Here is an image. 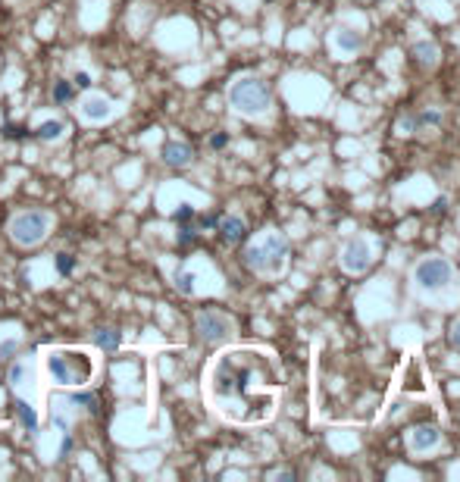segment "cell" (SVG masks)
<instances>
[{
	"mask_svg": "<svg viewBox=\"0 0 460 482\" xmlns=\"http://www.w3.org/2000/svg\"><path fill=\"white\" fill-rule=\"evenodd\" d=\"M285 257H288V241L282 235H266L263 241L251 244L245 250V263L254 269V273H282L285 266Z\"/></svg>",
	"mask_w": 460,
	"mask_h": 482,
	"instance_id": "277c9868",
	"label": "cell"
},
{
	"mask_svg": "<svg viewBox=\"0 0 460 482\" xmlns=\"http://www.w3.org/2000/svg\"><path fill=\"white\" fill-rule=\"evenodd\" d=\"M32 135L38 138V141H60V138L66 135V122H60V119H47V122H41Z\"/></svg>",
	"mask_w": 460,
	"mask_h": 482,
	"instance_id": "4fadbf2b",
	"label": "cell"
},
{
	"mask_svg": "<svg viewBox=\"0 0 460 482\" xmlns=\"http://www.w3.org/2000/svg\"><path fill=\"white\" fill-rule=\"evenodd\" d=\"M16 351H19V342H13V338H10V342H3V344H0V360H10Z\"/></svg>",
	"mask_w": 460,
	"mask_h": 482,
	"instance_id": "4316f807",
	"label": "cell"
},
{
	"mask_svg": "<svg viewBox=\"0 0 460 482\" xmlns=\"http://www.w3.org/2000/svg\"><path fill=\"white\" fill-rule=\"evenodd\" d=\"M191 219H195V207H188V204H182L176 213H172V223H179V225L191 223Z\"/></svg>",
	"mask_w": 460,
	"mask_h": 482,
	"instance_id": "484cf974",
	"label": "cell"
},
{
	"mask_svg": "<svg viewBox=\"0 0 460 482\" xmlns=\"http://www.w3.org/2000/svg\"><path fill=\"white\" fill-rule=\"evenodd\" d=\"M335 44H338L341 50H357V47H360V35H354V31L341 29V31H335Z\"/></svg>",
	"mask_w": 460,
	"mask_h": 482,
	"instance_id": "ac0fdd59",
	"label": "cell"
},
{
	"mask_svg": "<svg viewBox=\"0 0 460 482\" xmlns=\"http://www.w3.org/2000/svg\"><path fill=\"white\" fill-rule=\"evenodd\" d=\"M370 263H372V250L363 238H354V241L345 244V250H341V266H345L347 273H363Z\"/></svg>",
	"mask_w": 460,
	"mask_h": 482,
	"instance_id": "ba28073f",
	"label": "cell"
},
{
	"mask_svg": "<svg viewBox=\"0 0 460 482\" xmlns=\"http://www.w3.org/2000/svg\"><path fill=\"white\" fill-rule=\"evenodd\" d=\"M163 163L172 169H185L195 163V150H191V144H185V141H166L163 144Z\"/></svg>",
	"mask_w": 460,
	"mask_h": 482,
	"instance_id": "8fae6325",
	"label": "cell"
},
{
	"mask_svg": "<svg viewBox=\"0 0 460 482\" xmlns=\"http://www.w3.org/2000/svg\"><path fill=\"white\" fill-rule=\"evenodd\" d=\"M451 342H454V344H457V348H460V319H457V323H454V332H451Z\"/></svg>",
	"mask_w": 460,
	"mask_h": 482,
	"instance_id": "1f68e13d",
	"label": "cell"
},
{
	"mask_svg": "<svg viewBox=\"0 0 460 482\" xmlns=\"http://www.w3.org/2000/svg\"><path fill=\"white\" fill-rule=\"evenodd\" d=\"M195 241H197V229H191L188 223L179 225V244H182V248H188V244H195Z\"/></svg>",
	"mask_w": 460,
	"mask_h": 482,
	"instance_id": "d4e9b609",
	"label": "cell"
},
{
	"mask_svg": "<svg viewBox=\"0 0 460 482\" xmlns=\"http://www.w3.org/2000/svg\"><path fill=\"white\" fill-rule=\"evenodd\" d=\"M72 85H76V88H91V75H88V72H76Z\"/></svg>",
	"mask_w": 460,
	"mask_h": 482,
	"instance_id": "f1b7e54d",
	"label": "cell"
},
{
	"mask_svg": "<svg viewBox=\"0 0 460 482\" xmlns=\"http://www.w3.org/2000/svg\"><path fill=\"white\" fill-rule=\"evenodd\" d=\"M13 410H16V417H19L22 429H28V432H38V413H35V407L28 404V401H16V404H13Z\"/></svg>",
	"mask_w": 460,
	"mask_h": 482,
	"instance_id": "5bb4252c",
	"label": "cell"
},
{
	"mask_svg": "<svg viewBox=\"0 0 460 482\" xmlns=\"http://www.w3.org/2000/svg\"><path fill=\"white\" fill-rule=\"evenodd\" d=\"M51 232V216L44 210H26L19 216L10 219V238H13L19 248H35L41 244Z\"/></svg>",
	"mask_w": 460,
	"mask_h": 482,
	"instance_id": "5b68a950",
	"label": "cell"
},
{
	"mask_svg": "<svg viewBox=\"0 0 460 482\" xmlns=\"http://www.w3.org/2000/svg\"><path fill=\"white\" fill-rule=\"evenodd\" d=\"M426 373H422V363L416 360V357H410L407 363H404V373H401V392L407 394H416V392H426Z\"/></svg>",
	"mask_w": 460,
	"mask_h": 482,
	"instance_id": "30bf717a",
	"label": "cell"
},
{
	"mask_svg": "<svg viewBox=\"0 0 460 482\" xmlns=\"http://www.w3.org/2000/svg\"><path fill=\"white\" fill-rule=\"evenodd\" d=\"M28 376H32V369H28L26 363H16V367L10 369V385H16V388H19V385H26V379H28Z\"/></svg>",
	"mask_w": 460,
	"mask_h": 482,
	"instance_id": "7402d4cb",
	"label": "cell"
},
{
	"mask_svg": "<svg viewBox=\"0 0 460 482\" xmlns=\"http://www.w3.org/2000/svg\"><path fill=\"white\" fill-rule=\"evenodd\" d=\"M3 138L7 141H22V138H28V129L26 125H16V122H3Z\"/></svg>",
	"mask_w": 460,
	"mask_h": 482,
	"instance_id": "44dd1931",
	"label": "cell"
},
{
	"mask_svg": "<svg viewBox=\"0 0 460 482\" xmlns=\"http://www.w3.org/2000/svg\"><path fill=\"white\" fill-rule=\"evenodd\" d=\"M82 113H85V119H107L110 116V100H104V97H88L82 104Z\"/></svg>",
	"mask_w": 460,
	"mask_h": 482,
	"instance_id": "9a60e30c",
	"label": "cell"
},
{
	"mask_svg": "<svg viewBox=\"0 0 460 482\" xmlns=\"http://www.w3.org/2000/svg\"><path fill=\"white\" fill-rule=\"evenodd\" d=\"M229 332H232V319L229 316H222V313H216V310L197 313V335H201L207 344H216V342H222V338H229Z\"/></svg>",
	"mask_w": 460,
	"mask_h": 482,
	"instance_id": "52a82bcc",
	"label": "cell"
},
{
	"mask_svg": "<svg viewBox=\"0 0 460 482\" xmlns=\"http://www.w3.org/2000/svg\"><path fill=\"white\" fill-rule=\"evenodd\" d=\"M72 404H79V407H85V410H91V413H97V410H101V407H97V398H95V394H72Z\"/></svg>",
	"mask_w": 460,
	"mask_h": 482,
	"instance_id": "603a6c76",
	"label": "cell"
},
{
	"mask_svg": "<svg viewBox=\"0 0 460 482\" xmlns=\"http://www.w3.org/2000/svg\"><path fill=\"white\" fill-rule=\"evenodd\" d=\"M72 269H76V257H72V254H57V273L69 275Z\"/></svg>",
	"mask_w": 460,
	"mask_h": 482,
	"instance_id": "cb8c5ba5",
	"label": "cell"
},
{
	"mask_svg": "<svg viewBox=\"0 0 460 482\" xmlns=\"http://www.w3.org/2000/svg\"><path fill=\"white\" fill-rule=\"evenodd\" d=\"M441 442V429L432 423H422V426H413L407 435V448L413 451V454H422V451H432L435 444Z\"/></svg>",
	"mask_w": 460,
	"mask_h": 482,
	"instance_id": "9c48e42d",
	"label": "cell"
},
{
	"mask_svg": "<svg viewBox=\"0 0 460 482\" xmlns=\"http://www.w3.org/2000/svg\"><path fill=\"white\" fill-rule=\"evenodd\" d=\"M195 273H188V269H182V273H176V288H179V294H195Z\"/></svg>",
	"mask_w": 460,
	"mask_h": 482,
	"instance_id": "d6986e66",
	"label": "cell"
},
{
	"mask_svg": "<svg viewBox=\"0 0 460 482\" xmlns=\"http://www.w3.org/2000/svg\"><path fill=\"white\" fill-rule=\"evenodd\" d=\"M410 54H413V60H420L422 66H432L435 56H438V47H435L432 41H420L413 50H410Z\"/></svg>",
	"mask_w": 460,
	"mask_h": 482,
	"instance_id": "e0dca14e",
	"label": "cell"
},
{
	"mask_svg": "<svg viewBox=\"0 0 460 482\" xmlns=\"http://www.w3.org/2000/svg\"><path fill=\"white\" fill-rule=\"evenodd\" d=\"M438 119H441V116L432 110V113H422V116H416V122H420V125H429V122H438Z\"/></svg>",
	"mask_w": 460,
	"mask_h": 482,
	"instance_id": "f546056e",
	"label": "cell"
},
{
	"mask_svg": "<svg viewBox=\"0 0 460 482\" xmlns=\"http://www.w3.org/2000/svg\"><path fill=\"white\" fill-rule=\"evenodd\" d=\"M226 144H229V135H226V131H216V135H210V147H213V150H222Z\"/></svg>",
	"mask_w": 460,
	"mask_h": 482,
	"instance_id": "83f0119b",
	"label": "cell"
},
{
	"mask_svg": "<svg viewBox=\"0 0 460 482\" xmlns=\"http://www.w3.org/2000/svg\"><path fill=\"white\" fill-rule=\"evenodd\" d=\"M229 104L241 116H263L272 106V91L260 79H238L229 88Z\"/></svg>",
	"mask_w": 460,
	"mask_h": 482,
	"instance_id": "3957f363",
	"label": "cell"
},
{
	"mask_svg": "<svg viewBox=\"0 0 460 482\" xmlns=\"http://www.w3.org/2000/svg\"><path fill=\"white\" fill-rule=\"evenodd\" d=\"M445 210H447V198H438L432 204V213H445Z\"/></svg>",
	"mask_w": 460,
	"mask_h": 482,
	"instance_id": "4dcf8cb0",
	"label": "cell"
},
{
	"mask_svg": "<svg viewBox=\"0 0 460 482\" xmlns=\"http://www.w3.org/2000/svg\"><path fill=\"white\" fill-rule=\"evenodd\" d=\"M72 91H76L72 81H57V85H54V100H57V104H66V100H72Z\"/></svg>",
	"mask_w": 460,
	"mask_h": 482,
	"instance_id": "ffe728a7",
	"label": "cell"
},
{
	"mask_svg": "<svg viewBox=\"0 0 460 482\" xmlns=\"http://www.w3.org/2000/svg\"><path fill=\"white\" fill-rule=\"evenodd\" d=\"M201 225H204V229H210V225H216V213H210V216H204V219H201Z\"/></svg>",
	"mask_w": 460,
	"mask_h": 482,
	"instance_id": "d6a6232c",
	"label": "cell"
},
{
	"mask_svg": "<svg viewBox=\"0 0 460 482\" xmlns=\"http://www.w3.org/2000/svg\"><path fill=\"white\" fill-rule=\"evenodd\" d=\"M247 238V223L241 216H222L220 219V241L222 244H241Z\"/></svg>",
	"mask_w": 460,
	"mask_h": 482,
	"instance_id": "7c38bea8",
	"label": "cell"
},
{
	"mask_svg": "<svg viewBox=\"0 0 460 482\" xmlns=\"http://www.w3.org/2000/svg\"><path fill=\"white\" fill-rule=\"evenodd\" d=\"M210 398L232 423H263L276 413L279 367L270 351L232 348L210 369Z\"/></svg>",
	"mask_w": 460,
	"mask_h": 482,
	"instance_id": "6da1fadb",
	"label": "cell"
},
{
	"mask_svg": "<svg viewBox=\"0 0 460 482\" xmlns=\"http://www.w3.org/2000/svg\"><path fill=\"white\" fill-rule=\"evenodd\" d=\"M95 342H97V348H104V351H116L120 348V342H122V335H120V329H97L95 332Z\"/></svg>",
	"mask_w": 460,
	"mask_h": 482,
	"instance_id": "2e32d148",
	"label": "cell"
},
{
	"mask_svg": "<svg viewBox=\"0 0 460 482\" xmlns=\"http://www.w3.org/2000/svg\"><path fill=\"white\" fill-rule=\"evenodd\" d=\"M454 266L447 257H426L413 266V282L422 288V291H441V288L451 282Z\"/></svg>",
	"mask_w": 460,
	"mask_h": 482,
	"instance_id": "8992f818",
	"label": "cell"
},
{
	"mask_svg": "<svg viewBox=\"0 0 460 482\" xmlns=\"http://www.w3.org/2000/svg\"><path fill=\"white\" fill-rule=\"evenodd\" d=\"M47 373L54 376L57 385L82 388L85 382L95 376V360H91L88 351H76V348L51 351V354H47Z\"/></svg>",
	"mask_w": 460,
	"mask_h": 482,
	"instance_id": "7a4b0ae2",
	"label": "cell"
}]
</instances>
